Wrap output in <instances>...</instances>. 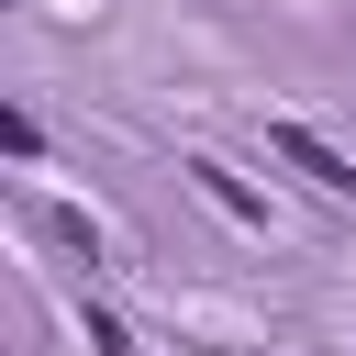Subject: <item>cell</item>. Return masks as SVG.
Here are the masks:
<instances>
[{
  "instance_id": "cell-1",
  "label": "cell",
  "mask_w": 356,
  "mask_h": 356,
  "mask_svg": "<svg viewBox=\"0 0 356 356\" xmlns=\"http://www.w3.org/2000/svg\"><path fill=\"white\" fill-rule=\"evenodd\" d=\"M267 145H278V156H289V167H300L312 189H334V200H356V156H334V145H323L312 122H278Z\"/></svg>"
},
{
  "instance_id": "cell-2",
  "label": "cell",
  "mask_w": 356,
  "mask_h": 356,
  "mask_svg": "<svg viewBox=\"0 0 356 356\" xmlns=\"http://www.w3.org/2000/svg\"><path fill=\"white\" fill-rule=\"evenodd\" d=\"M189 178H200V189H211V200H222V211H245V222H256V200H245V178H222V167H211V156H200V167H189Z\"/></svg>"
}]
</instances>
